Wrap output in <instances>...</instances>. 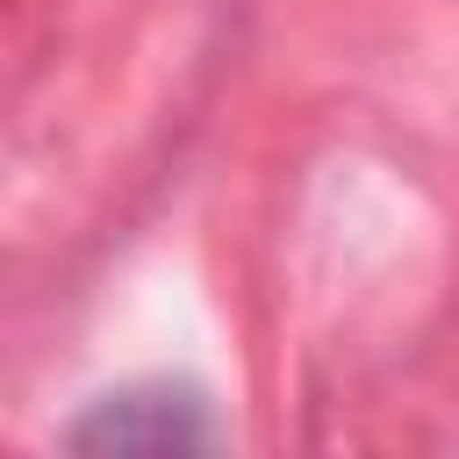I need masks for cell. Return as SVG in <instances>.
<instances>
[{"label": "cell", "instance_id": "obj_1", "mask_svg": "<svg viewBox=\"0 0 459 459\" xmlns=\"http://www.w3.org/2000/svg\"><path fill=\"white\" fill-rule=\"evenodd\" d=\"M72 452H208L215 445V416H208V394L186 387V380H151V387H122V394H100L72 437Z\"/></svg>", "mask_w": 459, "mask_h": 459}]
</instances>
